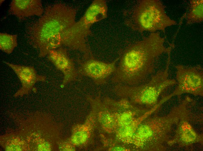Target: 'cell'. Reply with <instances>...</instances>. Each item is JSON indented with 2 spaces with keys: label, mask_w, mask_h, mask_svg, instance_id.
I'll use <instances>...</instances> for the list:
<instances>
[{
  "label": "cell",
  "mask_w": 203,
  "mask_h": 151,
  "mask_svg": "<svg viewBox=\"0 0 203 151\" xmlns=\"http://www.w3.org/2000/svg\"><path fill=\"white\" fill-rule=\"evenodd\" d=\"M77 13L75 8L64 3L50 5L40 18L27 27L28 41L38 51L39 57L63 46L79 51L84 57L92 53L87 41L91 31L82 17L76 21Z\"/></svg>",
  "instance_id": "6da1fadb"
},
{
  "label": "cell",
  "mask_w": 203,
  "mask_h": 151,
  "mask_svg": "<svg viewBox=\"0 0 203 151\" xmlns=\"http://www.w3.org/2000/svg\"><path fill=\"white\" fill-rule=\"evenodd\" d=\"M165 39L158 32L151 33L143 39L129 44L120 53L119 62L111 80L118 84L140 85L154 70L160 56L167 52L174 44L167 48Z\"/></svg>",
  "instance_id": "7a4b0ae2"
},
{
  "label": "cell",
  "mask_w": 203,
  "mask_h": 151,
  "mask_svg": "<svg viewBox=\"0 0 203 151\" xmlns=\"http://www.w3.org/2000/svg\"><path fill=\"white\" fill-rule=\"evenodd\" d=\"M190 107L184 99L167 115L144 119L137 127L135 136L137 148L141 150L163 151L168 143L172 127L181 119L188 116Z\"/></svg>",
  "instance_id": "3957f363"
},
{
  "label": "cell",
  "mask_w": 203,
  "mask_h": 151,
  "mask_svg": "<svg viewBox=\"0 0 203 151\" xmlns=\"http://www.w3.org/2000/svg\"><path fill=\"white\" fill-rule=\"evenodd\" d=\"M168 55L165 69L153 76L148 82L136 85L118 84L115 88L116 94L143 108L152 109L161 103L159 100L160 95L169 87L177 83L175 80L169 78L170 54Z\"/></svg>",
  "instance_id": "277c9868"
},
{
  "label": "cell",
  "mask_w": 203,
  "mask_h": 151,
  "mask_svg": "<svg viewBox=\"0 0 203 151\" xmlns=\"http://www.w3.org/2000/svg\"><path fill=\"white\" fill-rule=\"evenodd\" d=\"M126 24L141 33L145 31L165 33V28L177 24L166 14L164 6L158 0H142L136 5L126 20Z\"/></svg>",
  "instance_id": "5b68a950"
},
{
  "label": "cell",
  "mask_w": 203,
  "mask_h": 151,
  "mask_svg": "<svg viewBox=\"0 0 203 151\" xmlns=\"http://www.w3.org/2000/svg\"><path fill=\"white\" fill-rule=\"evenodd\" d=\"M178 85L174 92L164 96L167 101L173 96L188 94L203 96V70L200 65L187 67L181 65L175 66Z\"/></svg>",
  "instance_id": "8992f818"
},
{
  "label": "cell",
  "mask_w": 203,
  "mask_h": 151,
  "mask_svg": "<svg viewBox=\"0 0 203 151\" xmlns=\"http://www.w3.org/2000/svg\"><path fill=\"white\" fill-rule=\"evenodd\" d=\"M119 58V56L113 61L107 62L96 59L92 54L83 60L78 61L77 70L80 76L90 78L96 84H104L115 73Z\"/></svg>",
  "instance_id": "52a82bcc"
},
{
  "label": "cell",
  "mask_w": 203,
  "mask_h": 151,
  "mask_svg": "<svg viewBox=\"0 0 203 151\" xmlns=\"http://www.w3.org/2000/svg\"><path fill=\"white\" fill-rule=\"evenodd\" d=\"M47 58L56 68L62 73V87L70 82L80 80L81 76L66 48L61 47L51 51Z\"/></svg>",
  "instance_id": "ba28073f"
},
{
  "label": "cell",
  "mask_w": 203,
  "mask_h": 151,
  "mask_svg": "<svg viewBox=\"0 0 203 151\" xmlns=\"http://www.w3.org/2000/svg\"><path fill=\"white\" fill-rule=\"evenodd\" d=\"M4 62L14 71L21 83L22 87L15 95V96L27 94L36 82H44L46 80V76L38 74L33 66Z\"/></svg>",
  "instance_id": "9c48e42d"
},
{
  "label": "cell",
  "mask_w": 203,
  "mask_h": 151,
  "mask_svg": "<svg viewBox=\"0 0 203 151\" xmlns=\"http://www.w3.org/2000/svg\"><path fill=\"white\" fill-rule=\"evenodd\" d=\"M188 120L187 116L181 119L177 123L175 135L168 142V145L176 144L186 147L202 141V136L195 131Z\"/></svg>",
  "instance_id": "30bf717a"
},
{
  "label": "cell",
  "mask_w": 203,
  "mask_h": 151,
  "mask_svg": "<svg viewBox=\"0 0 203 151\" xmlns=\"http://www.w3.org/2000/svg\"><path fill=\"white\" fill-rule=\"evenodd\" d=\"M44 10L41 0H13L9 12L20 19L28 17L42 16Z\"/></svg>",
  "instance_id": "8fae6325"
},
{
  "label": "cell",
  "mask_w": 203,
  "mask_h": 151,
  "mask_svg": "<svg viewBox=\"0 0 203 151\" xmlns=\"http://www.w3.org/2000/svg\"><path fill=\"white\" fill-rule=\"evenodd\" d=\"M108 8L104 0H94L82 17L85 26L90 28L95 23L107 17Z\"/></svg>",
  "instance_id": "7c38bea8"
},
{
  "label": "cell",
  "mask_w": 203,
  "mask_h": 151,
  "mask_svg": "<svg viewBox=\"0 0 203 151\" xmlns=\"http://www.w3.org/2000/svg\"><path fill=\"white\" fill-rule=\"evenodd\" d=\"M188 11L183 15L186 19V24L190 25L201 22L203 20V0L190 1Z\"/></svg>",
  "instance_id": "4fadbf2b"
},
{
  "label": "cell",
  "mask_w": 203,
  "mask_h": 151,
  "mask_svg": "<svg viewBox=\"0 0 203 151\" xmlns=\"http://www.w3.org/2000/svg\"><path fill=\"white\" fill-rule=\"evenodd\" d=\"M16 35L0 33V49L8 54L11 53L18 46Z\"/></svg>",
  "instance_id": "5bb4252c"
},
{
  "label": "cell",
  "mask_w": 203,
  "mask_h": 151,
  "mask_svg": "<svg viewBox=\"0 0 203 151\" xmlns=\"http://www.w3.org/2000/svg\"><path fill=\"white\" fill-rule=\"evenodd\" d=\"M89 134V130L87 125L79 126L73 134L71 138L72 143L76 145L84 143L88 139Z\"/></svg>",
  "instance_id": "9a60e30c"
},
{
  "label": "cell",
  "mask_w": 203,
  "mask_h": 151,
  "mask_svg": "<svg viewBox=\"0 0 203 151\" xmlns=\"http://www.w3.org/2000/svg\"><path fill=\"white\" fill-rule=\"evenodd\" d=\"M0 5H1V4L3 2H4V0H0Z\"/></svg>",
  "instance_id": "2e32d148"
}]
</instances>
